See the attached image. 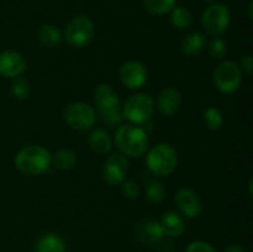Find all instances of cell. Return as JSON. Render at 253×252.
Here are the masks:
<instances>
[{
    "instance_id": "cell-5",
    "label": "cell",
    "mask_w": 253,
    "mask_h": 252,
    "mask_svg": "<svg viewBox=\"0 0 253 252\" xmlns=\"http://www.w3.org/2000/svg\"><path fill=\"white\" fill-rule=\"evenodd\" d=\"M155 101L147 93H138L130 96L123 106V116L133 125L145 124L152 118Z\"/></svg>"
},
{
    "instance_id": "cell-11",
    "label": "cell",
    "mask_w": 253,
    "mask_h": 252,
    "mask_svg": "<svg viewBox=\"0 0 253 252\" xmlns=\"http://www.w3.org/2000/svg\"><path fill=\"white\" fill-rule=\"evenodd\" d=\"M148 78L145 64L138 61H128L120 69L121 83L128 89H140L146 84Z\"/></svg>"
},
{
    "instance_id": "cell-19",
    "label": "cell",
    "mask_w": 253,
    "mask_h": 252,
    "mask_svg": "<svg viewBox=\"0 0 253 252\" xmlns=\"http://www.w3.org/2000/svg\"><path fill=\"white\" fill-rule=\"evenodd\" d=\"M39 40L43 46L57 47L62 42V34L53 25H42L39 29Z\"/></svg>"
},
{
    "instance_id": "cell-16",
    "label": "cell",
    "mask_w": 253,
    "mask_h": 252,
    "mask_svg": "<svg viewBox=\"0 0 253 252\" xmlns=\"http://www.w3.org/2000/svg\"><path fill=\"white\" fill-rule=\"evenodd\" d=\"M207 47V37L202 32H189L180 41V49L187 56H198Z\"/></svg>"
},
{
    "instance_id": "cell-27",
    "label": "cell",
    "mask_w": 253,
    "mask_h": 252,
    "mask_svg": "<svg viewBox=\"0 0 253 252\" xmlns=\"http://www.w3.org/2000/svg\"><path fill=\"white\" fill-rule=\"evenodd\" d=\"M209 54L214 59H222L227 54V44L222 39H214L209 44Z\"/></svg>"
},
{
    "instance_id": "cell-1",
    "label": "cell",
    "mask_w": 253,
    "mask_h": 252,
    "mask_svg": "<svg viewBox=\"0 0 253 252\" xmlns=\"http://www.w3.org/2000/svg\"><path fill=\"white\" fill-rule=\"evenodd\" d=\"M115 145L124 156L138 158L147 151L148 136L138 126L131 124L121 125L115 132Z\"/></svg>"
},
{
    "instance_id": "cell-20",
    "label": "cell",
    "mask_w": 253,
    "mask_h": 252,
    "mask_svg": "<svg viewBox=\"0 0 253 252\" xmlns=\"http://www.w3.org/2000/svg\"><path fill=\"white\" fill-rule=\"evenodd\" d=\"M77 161V153L71 148H59L53 156H52V162L56 166L58 169L66 170L71 169L76 166Z\"/></svg>"
},
{
    "instance_id": "cell-6",
    "label": "cell",
    "mask_w": 253,
    "mask_h": 252,
    "mask_svg": "<svg viewBox=\"0 0 253 252\" xmlns=\"http://www.w3.org/2000/svg\"><path fill=\"white\" fill-rule=\"evenodd\" d=\"M212 81L221 93H235L242 83V69L236 62L224 61L215 68Z\"/></svg>"
},
{
    "instance_id": "cell-29",
    "label": "cell",
    "mask_w": 253,
    "mask_h": 252,
    "mask_svg": "<svg viewBox=\"0 0 253 252\" xmlns=\"http://www.w3.org/2000/svg\"><path fill=\"white\" fill-rule=\"evenodd\" d=\"M185 252H217L214 247L208 242L197 240V241L190 242L185 249Z\"/></svg>"
},
{
    "instance_id": "cell-25",
    "label": "cell",
    "mask_w": 253,
    "mask_h": 252,
    "mask_svg": "<svg viewBox=\"0 0 253 252\" xmlns=\"http://www.w3.org/2000/svg\"><path fill=\"white\" fill-rule=\"evenodd\" d=\"M146 197L152 204H160L166 197V188L160 180H152L146 188Z\"/></svg>"
},
{
    "instance_id": "cell-9",
    "label": "cell",
    "mask_w": 253,
    "mask_h": 252,
    "mask_svg": "<svg viewBox=\"0 0 253 252\" xmlns=\"http://www.w3.org/2000/svg\"><path fill=\"white\" fill-rule=\"evenodd\" d=\"M230 21H231V12L224 4L210 5L204 11L202 19L205 31L215 36L224 34L229 27Z\"/></svg>"
},
{
    "instance_id": "cell-13",
    "label": "cell",
    "mask_w": 253,
    "mask_h": 252,
    "mask_svg": "<svg viewBox=\"0 0 253 252\" xmlns=\"http://www.w3.org/2000/svg\"><path fill=\"white\" fill-rule=\"evenodd\" d=\"M175 203L185 217L194 219L203 211V203L199 195L189 188H180L175 194Z\"/></svg>"
},
{
    "instance_id": "cell-18",
    "label": "cell",
    "mask_w": 253,
    "mask_h": 252,
    "mask_svg": "<svg viewBox=\"0 0 253 252\" xmlns=\"http://www.w3.org/2000/svg\"><path fill=\"white\" fill-rule=\"evenodd\" d=\"M89 145L93 151L105 155V153L110 152L111 148H113V140L105 130L95 128L89 136Z\"/></svg>"
},
{
    "instance_id": "cell-2",
    "label": "cell",
    "mask_w": 253,
    "mask_h": 252,
    "mask_svg": "<svg viewBox=\"0 0 253 252\" xmlns=\"http://www.w3.org/2000/svg\"><path fill=\"white\" fill-rule=\"evenodd\" d=\"M52 155L48 150L39 145L21 148L15 156V166L20 172L29 175H39L48 170Z\"/></svg>"
},
{
    "instance_id": "cell-8",
    "label": "cell",
    "mask_w": 253,
    "mask_h": 252,
    "mask_svg": "<svg viewBox=\"0 0 253 252\" xmlns=\"http://www.w3.org/2000/svg\"><path fill=\"white\" fill-rule=\"evenodd\" d=\"M94 22L86 15H77L66 27V40L71 46L82 48L91 41L94 36Z\"/></svg>"
},
{
    "instance_id": "cell-10",
    "label": "cell",
    "mask_w": 253,
    "mask_h": 252,
    "mask_svg": "<svg viewBox=\"0 0 253 252\" xmlns=\"http://www.w3.org/2000/svg\"><path fill=\"white\" fill-rule=\"evenodd\" d=\"M128 172V161L121 153L109 156L103 167V177L110 185H121Z\"/></svg>"
},
{
    "instance_id": "cell-30",
    "label": "cell",
    "mask_w": 253,
    "mask_h": 252,
    "mask_svg": "<svg viewBox=\"0 0 253 252\" xmlns=\"http://www.w3.org/2000/svg\"><path fill=\"white\" fill-rule=\"evenodd\" d=\"M240 68L244 69L246 73L249 74H252V71H253V57L251 54H247V56H245L244 58L241 59V64H239Z\"/></svg>"
},
{
    "instance_id": "cell-26",
    "label": "cell",
    "mask_w": 253,
    "mask_h": 252,
    "mask_svg": "<svg viewBox=\"0 0 253 252\" xmlns=\"http://www.w3.org/2000/svg\"><path fill=\"white\" fill-rule=\"evenodd\" d=\"M204 121L210 130H219L224 123L221 111L215 106H209L204 111Z\"/></svg>"
},
{
    "instance_id": "cell-34",
    "label": "cell",
    "mask_w": 253,
    "mask_h": 252,
    "mask_svg": "<svg viewBox=\"0 0 253 252\" xmlns=\"http://www.w3.org/2000/svg\"><path fill=\"white\" fill-rule=\"evenodd\" d=\"M204 1H212V0H204Z\"/></svg>"
},
{
    "instance_id": "cell-17",
    "label": "cell",
    "mask_w": 253,
    "mask_h": 252,
    "mask_svg": "<svg viewBox=\"0 0 253 252\" xmlns=\"http://www.w3.org/2000/svg\"><path fill=\"white\" fill-rule=\"evenodd\" d=\"M36 252H66V244L63 240L56 234H44L37 240L36 246H35Z\"/></svg>"
},
{
    "instance_id": "cell-15",
    "label": "cell",
    "mask_w": 253,
    "mask_h": 252,
    "mask_svg": "<svg viewBox=\"0 0 253 252\" xmlns=\"http://www.w3.org/2000/svg\"><path fill=\"white\" fill-rule=\"evenodd\" d=\"M165 235L169 237H179L185 231V222L179 214L174 211H167L160 220Z\"/></svg>"
},
{
    "instance_id": "cell-32",
    "label": "cell",
    "mask_w": 253,
    "mask_h": 252,
    "mask_svg": "<svg viewBox=\"0 0 253 252\" xmlns=\"http://www.w3.org/2000/svg\"><path fill=\"white\" fill-rule=\"evenodd\" d=\"M249 193L252 195V179L249 180Z\"/></svg>"
},
{
    "instance_id": "cell-33",
    "label": "cell",
    "mask_w": 253,
    "mask_h": 252,
    "mask_svg": "<svg viewBox=\"0 0 253 252\" xmlns=\"http://www.w3.org/2000/svg\"><path fill=\"white\" fill-rule=\"evenodd\" d=\"M249 10H250V17H251V19H252V2H250Z\"/></svg>"
},
{
    "instance_id": "cell-12",
    "label": "cell",
    "mask_w": 253,
    "mask_h": 252,
    "mask_svg": "<svg viewBox=\"0 0 253 252\" xmlns=\"http://www.w3.org/2000/svg\"><path fill=\"white\" fill-rule=\"evenodd\" d=\"M26 59L20 52L4 51L0 53V74L6 78H17L26 71Z\"/></svg>"
},
{
    "instance_id": "cell-14",
    "label": "cell",
    "mask_w": 253,
    "mask_h": 252,
    "mask_svg": "<svg viewBox=\"0 0 253 252\" xmlns=\"http://www.w3.org/2000/svg\"><path fill=\"white\" fill-rule=\"evenodd\" d=\"M182 105V94L174 86L163 89L157 99V106L161 113L166 116L174 115Z\"/></svg>"
},
{
    "instance_id": "cell-23",
    "label": "cell",
    "mask_w": 253,
    "mask_h": 252,
    "mask_svg": "<svg viewBox=\"0 0 253 252\" xmlns=\"http://www.w3.org/2000/svg\"><path fill=\"white\" fill-rule=\"evenodd\" d=\"M177 0H143V6L150 14L162 15L175 7Z\"/></svg>"
},
{
    "instance_id": "cell-31",
    "label": "cell",
    "mask_w": 253,
    "mask_h": 252,
    "mask_svg": "<svg viewBox=\"0 0 253 252\" xmlns=\"http://www.w3.org/2000/svg\"><path fill=\"white\" fill-rule=\"evenodd\" d=\"M224 252H246V250L240 245H230L224 250Z\"/></svg>"
},
{
    "instance_id": "cell-4",
    "label": "cell",
    "mask_w": 253,
    "mask_h": 252,
    "mask_svg": "<svg viewBox=\"0 0 253 252\" xmlns=\"http://www.w3.org/2000/svg\"><path fill=\"white\" fill-rule=\"evenodd\" d=\"M178 163L177 151L169 143H156L147 152L146 166L153 175L168 177L175 169Z\"/></svg>"
},
{
    "instance_id": "cell-3",
    "label": "cell",
    "mask_w": 253,
    "mask_h": 252,
    "mask_svg": "<svg viewBox=\"0 0 253 252\" xmlns=\"http://www.w3.org/2000/svg\"><path fill=\"white\" fill-rule=\"evenodd\" d=\"M94 105L108 125H118L123 121V108L118 93L110 84L101 83L94 91Z\"/></svg>"
},
{
    "instance_id": "cell-7",
    "label": "cell",
    "mask_w": 253,
    "mask_h": 252,
    "mask_svg": "<svg viewBox=\"0 0 253 252\" xmlns=\"http://www.w3.org/2000/svg\"><path fill=\"white\" fill-rule=\"evenodd\" d=\"M63 118L72 128L78 131L90 130L96 123L95 109L84 101L71 103L63 111Z\"/></svg>"
},
{
    "instance_id": "cell-22",
    "label": "cell",
    "mask_w": 253,
    "mask_h": 252,
    "mask_svg": "<svg viewBox=\"0 0 253 252\" xmlns=\"http://www.w3.org/2000/svg\"><path fill=\"white\" fill-rule=\"evenodd\" d=\"M192 12L184 6L173 7L170 10V24L178 30H184L192 25Z\"/></svg>"
},
{
    "instance_id": "cell-24",
    "label": "cell",
    "mask_w": 253,
    "mask_h": 252,
    "mask_svg": "<svg viewBox=\"0 0 253 252\" xmlns=\"http://www.w3.org/2000/svg\"><path fill=\"white\" fill-rule=\"evenodd\" d=\"M31 93V85L27 79L17 77L11 84V94L17 100H26Z\"/></svg>"
},
{
    "instance_id": "cell-21",
    "label": "cell",
    "mask_w": 253,
    "mask_h": 252,
    "mask_svg": "<svg viewBox=\"0 0 253 252\" xmlns=\"http://www.w3.org/2000/svg\"><path fill=\"white\" fill-rule=\"evenodd\" d=\"M140 235L146 242H158L163 239L165 232H163L160 221H157V220H147L141 226Z\"/></svg>"
},
{
    "instance_id": "cell-28",
    "label": "cell",
    "mask_w": 253,
    "mask_h": 252,
    "mask_svg": "<svg viewBox=\"0 0 253 252\" xmlns=\"http://www.w3.org/2000/svg\"><path fill=\"white\" fill-rule=\"evenodd\" d=\"M121 193L127 199H137L141 193L140 185L136 182H133V180H125L121 184Z\"/></svg>"
}]
</instances>
